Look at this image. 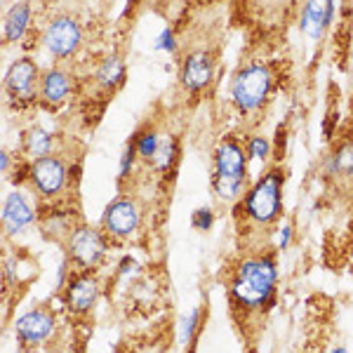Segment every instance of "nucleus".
<instances>
[{"label": "nucleus", "mask_w": 353, "mask_h": 353, "mask_svg": "<svg viewBox=\"0 0 353 353\" xmlns=\"http://www.w3.org/2000/svg\"><path fill=\"white\" fill-rule=\"evenodd\" d=\"M276 254H257V257H245L243 261H238L229 285L233 309L248 313L259 309L261 313H269L276 306Z\"/></svg>", "instance_id": "obj_1"}, {"label": "nucleus", "mask_w": 353, "mask_h": 353, "mask_svg": "<svg viewBox=\"0 0 353 353\" xmlns=\"http://www.w3.org/2000/svg\"><path fill=\"white\" fill-rule=\"evenodd\" d=\"M248 189V151L236 134H226L212 153V191L221 203H241Z\"/></svg>", "instance_id": "obj_2"}, {"label": "nucleus", "mask_w": 353, "mask_h": 353, "mask_svg": "<svg viewBox=\"0 0 353 353\" xmlns=\"http://www.w3.org/2000/svg\"><path fill=\"white\" fill-rule=\"evenodd\" d=\"M283 186H285V168L273 165L250 186L243 201L238 203L243 217L259 229L276 224L283 214Z\"/></svg>", "instance_id": "obj_3"}, {"label": "nucleus", "mask_w": 353, "mask_h": 353, "mask_svg": "<svg viewBox=\"0 0 353 353\" xmlns=\"http://www.w3.org/2000/svg\"><path fill=\"white\" fill-rule=\"evenodd\" d=\"M273 88L271 68L261 61H250L241 66L231 81V101L243 116H257L269 101Z\"/></svg>", "instance_id": "obj_4"}, {"label": "nucleus", "mask_w": 353, "mask_h": 353, "mask_svg": "<svg viewBox=\"0 0 353 353\" xmlns=\"http://www.w3.org/2000/svg\"><path fill=\"white\" fill-rule=\"evenodd\" d=\"M106 233L94 226H76L66 241V259L78 271H92L104 261L109 252V241Z\"/></svg>", "instance_id": "obj_5"}, {"label": "nucleus", "mask_w": 353, "mask_h": 353, "mask_svg": "<svg viewBox=\"0 0 353 353\" xmlns=\"http://www.w3.org/2000/svg\"><path fill=\"white\" fill-rule=\"evenodd\" d=\"M28 181L31 189L43 201H52V198L61 196L68 186V165L64 158L57 153H50L45 158H36L28 165Z\"/></svg>", "instance_id": "obj_6"}, {"label": "nucleus", "mask_w": 353, "mask_h": 353, "mask_svg": "<svg viewBox=\"0 0 353 353\" xmlns=\"http://www.w3.org/2000/svg\"><path fill=\"white\" fill-rule=\"evenodd\" d=\"M14 334L24 349L50 344L57 334V316L50 306H36V309L21 313L14 323Z\"/></svg>", "instance_id": "obj_7"}, {"label": "nucleus", "mask_w": 353, "mask_h": 353, "mask_svg": "<svg viewBox=\"0 0 353 353\" xmlns=\"http://www.w3.org/2000/svg\"><path fill=\"white\" fill-rule=\"evenodd\" d=\"M41 76V68L31 57H19L5 73V94L10 97L12 104H26V101L38 99Z\"/></svg>", "instance_id": "obj_8"}, {"label": "nucleus", "mask_w": 353, "mask_h": 353, "mask_svg": "<svg viewBox=\"0 0 353 353\" xmlns=\"http://www.w3.org/2000/svg\"><path fill=\"white\" fill-rule=\"evenodd\" d=\"M83 43V28L73 17L59 14L45 28L43 45L57 61H66L81 50Z\"/></svg>", "instance_id": "obj_9"}, {"label": "nucleus", "mask_w": 353, "mask_h": 353, "mask_svg": "<svg viewBox=\"0 0 353 353\" xmlns=\"http://www.w3.org/2000/svg\"><path fill=\"white\" fill-rule=\"evenodd\" d=\"M139 221H141L139 205H137L130 196H121L106 205L99 226L109 238L128 241V238L139 229Z\"/></svg>", "instance_id": "obj_10"}, {"label": "nucleus", "mask_w": 353, "mask_h": 353, "mask_svg": "<svg viewBox=\"0 0 353 353\" xmlns=\"http://www.w3.org/2000/svg\"><path fill=\"white\" fill-rule=\"evenodd\" d=\"M71 92H73V76L66 68L52 66L48 71H43L41 88H38V101H41L45 109L54 111L59 106H64Z\"/></svg>", "instance_id": "obj_11"}, {"label": "nucleus", "mask_w": 353, "mask_h": 353, "mask_svg": "<svg viewBox=\"0 0 353 353\" xmlns=\"http://www.w3.org/2000/svg\"><path fill=\"white\" fill-rule=\"evenodd\" d=\"M214 78V59L205 50H193L181 64V88L191 94H201Z\"/></svg>", "instance_id": "obj_12"}, {"label": "nucleus", "mask_w": 353, "mask_h": 353, "mask_svg": "<svg viewBox=\"0 0 353 353\" xmlns=\"http://www.w3.org/2000/svg\"><path fill=\"white\" fill-rule=\"evenodd\" d=\"M99 299V281L88 271H81L76 278H71L66 288V306L76 316H85L94 309Z\"/></svg>", "instance_id": "obj_13"}, {"label": "nucleus", "mask_w": 353, "mask_h": 353, "mask_svg": "<svg viewBox=\"0 0 353 353\" xmlns=\"http://www.w3.org/2000/svg\"><path fill=\"white\" fill-rule=\"evenodd\" d=\"M36 221V208L24 193L12 191L3 203V226L8 236H17Z\"/></svg>", "instance_id": "obj_14"}, {"label": "nucleus", "mask_w": 353, "mask_h": 353, "mask_svg": "<svg viewBox=\"0 0 353 353\" xmlns=\"http://www.w3.org/2000/svg\"><path fill=\"white\" fill-rule=\"evenodd\" d=\"M28 24H31V3L21 0L10 8V12L5 14L3 24V43H19L26 36Z\"/></svg>", "instance_id": "obj_15"}, {"label": "nucleus", "mask_w": 353, "mask_h": 353, "mask_svg": "<svg viewBox=\"0 0 353 353\" xmlns=\"http://www.w3.org/2000/svg\"><path fill=\"white\" fill-rule=\"evenodd\" d=\"M125 81V59H121L118 54H111L97 66L94 71V83L99 90L104 92H113L118 90Z\"/></svg>", "instance_id": "obj_16"}, {"label": "nucleus", "mask_w": 353, "mask_h": 353, "mask_svg": "<svg viewBox=\"0 0 353 353\" xmlns=\"http://www.w3.org/2000/svg\"><path fill=\"white\" fill-rule=\"evenodd\" d=\"M21 144H24V151L28 156L36 161V158H45L50 156L54 149V137L48 132V130L43 128H31L24 132V139H21Z\"/></svg>", "instance_id": "obj_17"}, {"label": "nucleus", "mask_w": 353, "mask_h": 353, "mask_svg": "<svg viewBox=\"0 0 353 353\" xmlns=\"http://www.w3.org/2000/svg\"><path fill=\"white\" fill-rule=\"evenodd\" d=\"M327 170L334 176H341V179H349L353 176V141H341V144L330 153L327 158Z\"/></svg>", "instance_id": "obj_18"}, {"label": "nucleus", "mask_w": 353, "mask_h": 353, "mask_svg": "<svg viewBox=\"0 0 353 353\" xmlns=\"http://www.w3.org/2000/svg\"><path fill=\"white\" fill-rule=\"evenodd\" d=\"M301 28L309 33L311 38H318L323 31H325V8L311 0L304 8V14H301Z\"/></svg>", "instance_id": "obj_19"}, {"label": "nucleus", "mask_w": 353, "mask_h": 353, "mask_svg": "<svg viewBox=\"0 0 353 353\" xmlns=\"http://www.w3.org/2000/svg\"><path fill=\"white\" fill-rule=\"evenodd\" d=\"M174 163H176V141L172 137H161V146H158L156 156L151 158L153 170L165 174L168 170H172Z\"/></svg>", "instance_id": "obj_20"}, {"label": "nucleus", "mask_w": 353, "mask_h": 353, "mask_svg": "<svg viewBox=\"0 0 353 353\" xmlns=\"http://www.w3.org/2000/svg\"><path fill=\"white\" fill-rule=\"evenodd\" d=\"M132 139L137 146V156H139L141 161L151 163V158L156 156L158 146H161V134H158L153 128H144L141 132H137Z\"/></svg>", "instance_id": "obj_21"}, {"label": "nucleus", "mask_w": 353, "mask_h": 353, "mask_svg": "<svg viewBox=\"0 0 353 353\" xmlns=\"http://www.w3.org/2000/svg\"><path fill=\"white\" fill-rule=\"evenodd\" d=\"M203 321V306H196L189 316L181 321V332H179V341L181 344H193L196 341V330Z\"/></svg>", "instance_id": "obj_22"}, {"label": "nucleus", "mask_w": 353, "mask_h": 353, "mask_svg": "<svg viewBox=\"0 0 353 353\" xmlns=\"http://www.w3.org/2000/svg\"><path fill=\"white\" fill-rule=\"evenodd\" d=\"M271 141L266 139V137L261 134H252L248 139V144H245V151H248V158H257V161H266V158L271 156Z\"/></svg>", "instance_id": "obj_23"}, {"label": "nucleus", "mask_w": 353, "mask_h": 353, "mask_svg": "<svg viewBox=\"0 0 353 353\" xmlns=\"http://www.w3.org/2000/svg\"><path fill=\"white\" fill-rule=\"evenodd\" d=\"M137 158H139V156H137L134 139H130V141H128V146H125V151H123V156H121V170H118V176H121V179H128V176H130V172H132Z\"/></svg>", "instance_id": "obj_24"}, {"label": "nucleus", "mask_w": 353, "mask_h": 353, "mask_svg": "<svg viewBox=\"0 0 353 353\" xmlns=\"http://www.w3.org/2000/svg\"><path fill=\"white\" fill-rule=\"evenodd\" d=\"M191 224H193V229H198V231H210V229H212V224H214V212L210 208L196 210V212H193V217H191Z\"/></svg>", "instance_id": "obj_25"}, {"label": "nucleus", "mask_w": 353, "mask_h": 353, "mask_svg": "<svg viewBox=\"0 0 353 353\" xmlns=\"http://www.w3.org/2000/svg\"><path fill=\"white\" fill-rule=\"evenodd\" d=\"M156 48H158V50H165V52H174L176 41H174V33H172V28H165V31L161 33V36H158Z\"/></svg>", "instance_id": "obj_26"}, {"label": "nucleus", "mask_w": 353, "mask_h": 353, "mask_svg": "<svg viewBox=\"0 0 353 353\" xmlns=\"http://www.w3.org/2000/svg\"><path fill=\"white\" fill-rule=\"evenodd\" d=\"M290 238H292V226L285 224V226L281 229V236H278V248H281V250H288Z\"/></svg>", "instance_id": "obj_27"}, {"label": "nucleus", "mask_w": 353, "mask_h": 353, "mask_svg": "<svg viewBox=\"0 0 353 353\" xmlns=\"http://www.w3.org/2000/svg\"><path fill=\"white\" fill-rule=\"evenodd\" d=\"M8 168H10V153L8 151H0V170H3V174H8Z\"/></svg>", "instance_id": "obj_28"}, {"label": "nucleus", "mask_w": 353, "mask_h": 353, "mask_svg": "<svg viewBox=\"0 0 353 353\" xmlns=\"http://www.w3.org/2000/svg\"><path fill=\"white\" fill-rule=\"evenodd\" d=\"M330 353H349V351H346V349H344V346H334V349H332V351H330Z\"/></svg>", "instance_id": "obj_29"}, {"label": "nucleus", "mask_w": 353, "mask_h": 353, "mask_svg": "<svg viewBox=\"0 0 353 353\" xmlns=\"http://www.w3.org/2000/svg\"><path fill=\"white\" fill-rule=\"evenodd\" d=\"M186 353H196V341H193V344L189 346V351H186Z\"/></svg>", "instance_id": "obj_30"}, {"label": "nucleus", "mask_w": 353, "mask_h": 353, "mask_svg": "<svg viewBox=\"0 0 353 353\" xmlns=\"http://www.w3.org/2000/svg\"><path fill=\"white\" fill-rule=\"evenodd\" d=\"M48 353H66V351H61V349H52V351H48Z\"/></svg>", "instance_id": "obj_31"}, {"label": "nucleus", "mask_w": 353, "mask_h": 353, "mask_svg": "<svg viewBox=\"0 0 353 353\" xmlns=\"http://www.w3.org/2000/svg\"><path fill=\"white\" fill-rule=\"evenodd\" d=\"M203 3H217V0H203Z\"/></svg>", "instance_id": "obj_32"}]
</instances>
